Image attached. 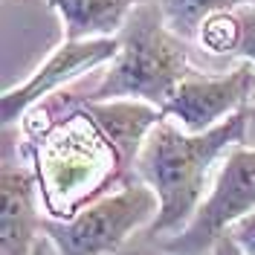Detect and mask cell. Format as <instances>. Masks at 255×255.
I'll use <instances>...</instances> for the list:
<instances>
[{
  "mask_svg": "<svg viewBox=\"0 0 255 255\" xmlns=\"http://www.w3.org/2000/svg\"><path fill=\"white\" fill-rule=\"evenodd\" d=\"M241 38H244V20H241V9H238V12L209 15L194 41L212 55H238Z\"/></svg>",
  "mask_w": 255,
  "mask_h": 255,
  "instance_id": "12",
  "label": "cell"
},
{
  "mask_svg": "<svg viewBox=\"0 0 255 255\" xmlns=\"http://www.w3.org/2000/svg\"><path fill=\"white\" fill-rule=\"evenodd\" d=\"M23 122L32 139V171L41 203L52 221L79 215L84 206L108 194L128 171L116 145L81 102L61 116H52V108L41 102L23 116Z\"/></svg>",
  "mask_w": 255,
  "mask_h": 255,
  "instance_id": "1",
  "label": "cell"
},
{
  "mask_svg": "<svg viewBox=\"0 0 255 255\" xmlns=\"http://www.w3.org/2000/svg\"><path fill=\"white\" fill-rule=\"evenodd\" d=\"M61 20L67 41L116 38L136 6L148 0H47Z\"/></svg>",
  "mask_w": 255,
  "mask_h": 255,
  "instance_id": "10",
  "label": "cell"
},
{
  "mask_svg": "<svg viewBox=\"0 0 255 255\" xmlns=\"http://www.w3.org/2000/svg\"><path fill=\"white\" fill-rule=\"evenodd\" d=\"M162 15L168 20V26L186 38L194 41L197 32L203 26V20L215 12H238L247 6H255V0H157Z\"/></svg>",
  "mask_w": 255,
  "mask_h": 255,
  "instance_id": "11",
  "label": "cell"
},
{
  "mask_svg": "<svg viewBox=\"0 0 255 255\" xmlns=\"http://www.w3.org/2000/svg\"><path fill=\"white\" fill-rule=\"evenodd\" d=\"M255 96V64L241 58L221 76L189 73L177 84L174 96L165 102V119L180 125L186 133H206L226 122L238 111H247Z\"/></svg>",
  "mask_w": 255,
  "mask_h": 255,
  "instance_id": "6",
  "label": "cell"
},
{
  "mask_svg": "<svg viewBox=\"0 0 255 255\" xmlns=\"http://www.w3.org/2000/svg\"><path fill=\"white\" fill-rule=\"evenodd\" d=\"M81 105L90 111L99 128L108 133V139L116 145L125 168H133L148 133L165 119L162 108L142 99H108V102H81Z\"/></svg>",
  "mask_w": 255,
  "mask_h": 255,
  "instance_id": "9",
  "label": "cell"
},
{
  "mask_svg": "<svg viewBox=\"0 0 255 255\" xmlns=\"http://www.w3.org/2000/svg\"><path fill=\"white\" fill-rule=\"evenodd\" d=\"M119 52V38H84V41H67L64 38L58 47L49 52V58L38 70H32L26 81L17 87H9L0 96V111H3V125H15L26 113L41 105L52 90L64 87L67 81L79 79L96 67L111 64Z\"/></svg>",
  "mask_w": 255,
  "mask_h": 255,
  "instance_id": "7",
  "label": "cell"
},
{
  "mask_svg": "<svg viewBox=\"0 0 255 255\" xmlns=\"http://www.w3.org/2000/svg\"><path fill=\"white\" fill-rule=\"evenodd\" d=\"M0 191H3V212H0V255H29L38 241L44 238L41 218V191L35 171L15 165L3 157L0 168Z\"/></svg>",
  "mask_w": 255,
  "mask_h": 255,
  "instance_id": "8",
  "label": "cell"
},
{
  "mask_svg": "<svg viewBox=\"0 0 255 255\" xmlns=\"http://www.w3.org/2000/svg\"><path fill=\"white\" fill-rule=\"evenodd\" d=\"M250 119L253 111L247 108L206 133H186L171 119H162L148 133L133 162L136 177L148 183L159 197V215L148 226V235L162 241L186 229V223L203 203V191L215 162L244 142Z\"/></svg>",
  "mask_w": 255,
  "mask_h": 255,
  "instance_id": "2",
  "label": "cell"
},
{
  "mask_svg": "<svg viewBox=\"0 0 255 255\" xmlns=\"http://www.w3.org/2000/svg\"><path fill=\"white\" fill-rule=\"evenodd\" d=\"M255 209V148L235 145L194 218L159 247L171 255H212L215 244Z\"/></svg>",
  "mask_w": 255,
  "mask_h": 255,
  "instance_id": "5",
  "label": "cell"
},
{
  "mask_svg": "<svg viewBox=\"0 0 255 255\" xmlns=\"http://www.w3.org/2000/svg\"><path fill=\"white\" fill-rule=\"evenodd\" d=\"M212 255H247V253L241 250V244H238V241H235L232 235H229V232H226V235H223V238L218 241V244H215Z\"/></svg>",
  "mask_w": 255,
  "mask_h": 255,
  "instance_id": "15",
  "label": "cell"
},
{
  "mask_svg": "<svg viewBox=\"0 0 255 255\" xmlns=\"http://www.w3.org/2000/svg\"><path fill=\"white\" fill-rule=\"evenodd\" d=\"M241 20H244V38H241L238 55L255 64V6L241 9ZM253 116H255V108H253Z\"/></svg>",
  "mask_w": 255,
  "mask_h": 255,
  "instance_id": "13",
  "label": "cell"
},
{
  "mask_svg": "<svg viewBox=\"0 0 255 255\" xmlns=\"http://www.w3.org/2000/svg\"><path fill=\"white\" fill-rule=\"evenodd\" d=\"M229 235L241 244V250L247 255H255V209L250 215H244L232 229H229Z\"/></svg>",
  "mask_w": 255,
  "mask_h": 255,
  "instance_id": "14",
  "label": "cell"
},
{
  "mask_svg": "<svg viewBox=\"0 0 255 255\" xmlns=\"http://www.w3.org/2000/svg\"><path fill=\"white\" fill-rule=\"evenodd\" d=\"M119 255H171V253H165L159 244H157V250L148 247V244H142V247H128V250H122Z\"/></svg>",
  "mask_w": 255,
  "mask_h": 255,
  "instance_id": "16",
  "label": "cell"
},
{
  "mask_svg": "<svg viewBox=\"0 0 255 255\" xmlns=\"http://www.w3.org/2000/svg\"><path fill=\"white\" fill-rule=\"evenodd\" d=\"M159 197L142 180H125L67 221H44V232L58 255H119L133 232L151 226Z\"/></svg>",
  "mask_w": 255,
  "mask_h": 255,
  "instance_id": "4",
  "label": "cell"
},
{
  "mask_svg": "<svg viewBox=\"0 0 255 255\" xmlns=\"http://www.w3.org/2000/svg\"><path fill=\"white\" fill-rule=\"evenodd\" d=\"M49 247H52V241H49L47 235H44V238L38 241V247H35V250H32L29 255H47V250H49Z\"/></svg>",
  "mask_w": 255,
  "mask_h": 255,
  "instance_id": "17",
  "label": "cell"
},
{
  "mask_svg": "<svg viewBox=\"0 0 255 255\" xmlns=\"http://www.w3.org/2000/svg\"><path fill=\"white\" fill-rule=\"evenodd\" d=\"M116 38V58L108 64L102 81L81 102L142 99L157 108H165L177 84L191 73L186 38H180L168 26L157 0L136 6Z\"/></svg>",
  "mask_w": 255,
  "mask_h": 255,
  "instance_id": "3",
  "label": "cell"
}]
</instances>
